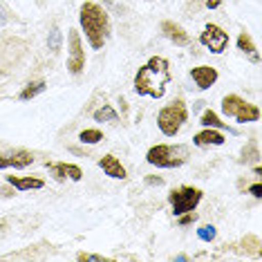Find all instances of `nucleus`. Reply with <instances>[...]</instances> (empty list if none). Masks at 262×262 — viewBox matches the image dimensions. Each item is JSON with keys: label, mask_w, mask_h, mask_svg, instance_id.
Listing matches in <instances>:
<instances>
[{"label": "nucleus", "mask_w": 262, "mask_h": 262, "mask_svg": "<svg viewBox=\"0 0 262 262\" xmlns=\"http://www.w3.org/2000/svg\"><path fill=\"white\" fill-rule=\"evenodd\" d=\"M45 166H47V170L54 175V180H58V182L68 180V164H50L47 162Z\"/></svg>", "instance_id": "nucleus-21"}, {"label": "nucleus", "mask_w": 262, "mask_h": 262, "mask_svg": "<svg viewBox=\"0 0 262 262\" xmlns=\"http://www.w3.org/2000/svg\"><path fill=\"white\" fill-rule=\"evenodd\" d=\"M45 88H47V83H45V81H32V83H27V85L20 90L18 99H20V101H29V99L38 97V94H43V92H45Z\"/></svg>", "instance_id": "nucleus-14"}, {"label": "nucleus", "mask_w": 262, "mask_h": 262, "mask_svg": "<svg viewBox=\"0 0 262 262\" xmlns=\"http://www.w3.org/2000/svg\"><path fill=\"white\" fill-rule=\"evenodd\" d=\"M170 81V65L164 56H152L146 65H141L135 74V92L139 97L162 99L166 85Z\"/></svg>", "instance_id": "nucleus-1"}, {"label": "nucleus", "mask_w": 262, "mask_h": 262, "mask_svg": "<svg viewBox=\"0 0 262 262\" xmlns=\"http://www.w3.org/2000/svg\"><path fill=\"white\" fill-rule=\"evenodd\" d=\"M190 150L184 144H157L146 152V162L157 168H180L188 162Z\"/></svg>", "instance_id": "nucleus-3"}, {"label": "nucleus", "mask_w": 262, "mask_h": 262, "mask_svg": "<svg viewBox=\"0 0 262 262\" xmlns=\"http://www.w3.org/2000/svg\"><path fill=\"white\" fill-rule=\"evenodd\" d=\"M200 123L204 128H217V130H229V123H224V121H220V117L215 115L213 110H204L202 112V117H200Z\"/></svg>", "instance_id": "nucleus-15"}, {"label": "nucleus", "mask_w": 262, "mask_h": 262, "mask_svg": "<svg viewBox=\"0 0 262 262\" xmlns=\"http://www.w3.org/2000/svg\"><path fill=\"white\" fill-rule=\"evenodd\" d=\"M258 157H260L258 148H255V146L251 144L249 148H244V150H242V159H240V162H242V164H244V162H255Z\"/></svg>", "instance_id": "nucleus-25"}, {"label": "nucleus", "mask_w": 262, "mask_h": 262, "mask_svg": "<svg viewBox=\"0 0 262 262\" xmlns=\"http://www.w3.org/2000/svg\"><path fill=\"white\" fill-rule=\"evenodd\" d=\"M204 5L208 9H220L222 7V0H204Z\"/></svg>", "instance_id": "nucleus-29"}, {"label": "nucleus", "mask_w": 262, "mask_h": 262, "mask_svg": "<svg viewBox=\"0 0 262 262\" xmlns=\"http://www.w3.org/2000/svg\"><path fill=\"white\" fill-rule=\"evenodd\" d=\"M79 262H112V258H105V255H94V253H79L76 255Z\"/></svg>", "instance_id": "nucleus-24"}, {"label": "nucleus", "mask_w": 262, "mask_h": 262, "mask_svg": "<svg viewBox=\"0 0 262 262\" xmlns=\"http://www.w3.org/2000/svg\"><path fill=\"white\" fill-rule=\"evenodd\" d=\"M92 117H94V121H117L119 115H117V110L112 108V105H101L99 110H94L92 112Z\"/></svg>", "instance_id": "nucleus-18"}, {"label": "nucleus", "mask_w": 262, "mask_h": 262, "mask_svg": "<svg viewBox=\"0 0 262 262\" xmlns=\"http://www.w3.org/2000/svg\"><path fill=\"white\" fill-rule=\"evenodd\" d=\"M47 43H50V52H52V54H56V52L61 50V32H58L56 27H52V32H50V38H47Z\"/></svg>", "instance_id": "nucleus-22"}, {"label": "nucleus", "mask_w": 262, "mask_h": 262, "mask_svg": "<svg viewBox=\"0 0 262 262\" xmlns=\"http://www.w3.org/2000/svg\"><path fill=\"white\" fill-rule=\"evenodd\" d=\"M242 244V251H247V253H258L262 255V244H260V237L258 235H247L244 240L240 242Z\"/></svg>", "instance_id": "nucleus-20"}, {"label": "nucleus", "mask_w": 262, "mask_h": 262, "mask_svg": "<svg viewBox=\"0 0 262 262\" xmlns=\"http://www.w3.org/2000/svg\"><path fill=\"white\" fill-rule=\"evenodd\" d=\"M215 235H217V231H215V226H202V229H198V237L200 240H204V242H211V240H215Z\"/></svg>", "instance_id": "nucleus-23"}, {"label": "nucleus", "mask_w": 262, "mask_h": 262, "mask_svg": "<svg viewBox=\"0 0 262 262\" xmlns=\"http://www.w3.org/2000/svg\"><path fill=\"white\" fill-rule=\"evenodd\" d=\"M79 139L83 141V144H99V141H103V133H101L99 128H85V130H81V135H79Z\"/></svg>", "instance_id": "nucleus-19"}, {"label": "nucleus", "mask_w": 262, "mask_h": 262, "mask_svg": "<svg viewBox=\"0 0 262 262\" xmlns=\"http://www.w3.org/2000/svg\"><path fill=\"white\" fill-rule=\"evenodd\" d=\"M237 50L244 52V54H251L253 61H258V54H255V43H253V38L249 36L247 32H242L240 36H237Z\"/></svg>", "instance_id": "nucleus-17"}, {"label": "nucleus", "mask_w": 262, "mask_h": 262, "mask_svg": "<svg viewBox=\"0 0 262 262\" xmlns=\"http://www.w3.org/2000/svg\"><path fill=\"white\" fill-rule=\"evenodd\" d=\"M99 166H101V170H103L105 175L112 177V180H126V177H128L123 164L119 162L115 155H103V157L99 159Z\"/></svg>", "instance_id": "nucleus-11"}, {"label": "nucleus", "mask_w": 262, "mask_h": 262, "mask_svg": "<svg viewBox=\"0 0 262 262\" xmlns=\"http://www.w3.org/2000/svg\"><path fill=\"white\" fill-rule=\"evenodd\" d=\"M3 168H9V157L0 155V170H3Z\"/></svg>", "instance_id": "nucleus-30"}, {"label": "nucleus", "mask_w": 262, "mask_h": 262, "mask_svg": "<svg viewBox=\"0 0 262 262\" xmlns=\"http://www.w3.org/2000/svg\"><path fill=\"white\" fill-rule=\"evenodd\" d=\"M9 18H11V11H9V7H7V5H5L3 0H0V27H3L5 23L9 20Z\"/></svg>", "instance_id": "nucleus-26"}, {"label": "nucleus", "mask_w": 262, "mask_h": 262, "mask_svg": "<svg viewBox=\"0 0 262 262\" xmlns=\"http://www.w3.org/2000/svg\"><path fill=\"white\" fill-rule=\"evenodd\" d=\"M68 45H70V54H68V72L79 76L85 70V52H83L81 43V34L76 29H70L68 34Z\"/></svg>", "instance_id": "nucleus-7"}, {"label": "nucleus", "mask_w": 262, "mask_h": 262, "mask_svg": "<svg viewBox=\"0 0 262 262\" xmlns=\"http://www.w3.org/2000/svg\"><path fill=\"white\" fill-rule=\"evenodd\" d=\"M224 135L222 130L217 128H204L202 133H198L193 137V144L200 146V148H206V146H224Z\"/></svg>", "instance_id": "nucleus-12"}, {"label": "nucleus", "mask_w": 262, "mask_h": 262, "mask_svg": "<svg viewBox=\"0 0 262 262\" xmlns=\"http://www.w3.org/2000/svg\"><path fill=\"white\" fill-rule=\"evenodd\" d=\"M188 121V108L182 99H175L166 108L159 110L157 115V126L166 137H175L182 130V126Z\"/></svg>", "instance_id": "nucleus-4"}, {"label": "nucleus", "mask_w": 262, "mask_h": 262, "mask_svg": "<svg viewBox=\"0 0 262 262\" xmlns=\"http://www.w3.org/2000/svg\"><path fill=\"white\" fill-rule=\"evenodd\" d=\"M81 29L85 32V38L92 50H103L105 40L110 36V18L108 11L97 3H83L79 11Z\"/></svg>", "instance_id": "nucleus-2"}, {"label": "nucleus", "mask_w": 262, "mask_h": 262, "mask_svg": "<svg viewBox=\"0 0 262 262\" xmlns=\"http://www.w3.org/2000/svg\"><path fill=\"white\" fill-rule=\"evenodd\" d=\"M249 193H251L253 198H258V200H260V198H262V184H260V182H255L253 186H249Z\"/></svg>", "instance_id": "nucleus-27"}, {"label": "nucleus", "mask_w": 262, "mask_h": 262, "mask_svg": "<svg viewBox=\"0 0 262 262\" xmlns=\"http://www.w3.org/2000/svg\"><path fill=\"white\" fill-rule=\"evenodd\" d=\"M7 184H11L16 190H38L45 186V182L38 180V177H16V175H7Z\"/></svg>", "instance_id": "nucleus-13"}, {"label": "nucleus", "mask_w": 262, "mask_h": 262, "mask_svg": "<svg viewBox=\"0 0 262 262\" xmlns=\"http://www.w3.org/2000/svg\"><path fill=\"white\" fill-rule=\"evenodd\" d=\"M162 32H164V36L168 38V40H172L177 47H188L190 45L188 32L182 25H177L175 20H164L162 23Z\"/></svg>", "instance_id": "nucleus-10"}, {"label": "nucleus", "mask_w": 262, "mask_h": 262, "mask_svg": "<svg viewBox=\"0 0 262 262\" xmlns=\"http://www.w3.org/2000/svg\"><path fill=\"white\" fill-rule=\"evenodd\" d=\"M200 43L204 45L211 54H222L226 47H229V34H226L222 27L208 23L204 27V32L200 34Z\"/></svg>", "instance_id": "nucleus-8"}, {"label": "nucleus", "mask_w": 262, "mask_h": 262, "mask_svg": "<svg viewBox=\"0 0 262 262\" xmlns=\"http://www.w3.org/2000/svg\"><path fill=\"white\" fill-rule=\"evenodd\" d=\"M32 162H34V155L29 150H14L9 155V166H14V168H27Z\"/></svg>", "instance_id": "nucleus-16"}, {"label": "nucleus", "mask_w": 262, "mask_h": 262, "mask_svg": "<svg viewBox=\"0 0 262 262\" xmlns=\"http://www.w3.org/2000/svg\"><path fill=\"white\" fill-rule=\"evenodd\" d=\"M146 184H148V186H162L164 180H162V177H155V175H150V177H146Z\"/></svg>", "instance_id": "nucleus-28"}, {"label": "nucleus", "mask_w": 262, "mask_h": 262, "mask_svg": "<svg viewBox=\"0 0 262 262\" xmlns=\"http://www.w3.org/2000/svg\"><path fill=\"white\" fill-rule=\"evenodd\" d=\"M222 112L226 117H233L235 121L240 123H253L260 119V108L249 101H244L237 94H229V97L222 99Z\"/></svg>", "instance_id": "nucleus-5"}, {"label": "nucleus", "mask_w": 262, "mask_h": 262, "mask_svg": "<svg viewBox=\"0 0 262 262\" xmlns=\"http://www.w3.org/2000/svg\"><path fill=\"white\" fill-rule=\"evenodd\" d=\"M190 76H193L195 85H198L200 90H208V88L215 85V81H217V70L211 68V65H198V68L190 70Z\"/></svg>", "instance_id": "nucleus-9"}, {"label": "nucleus", "mask_w": 262, "mask_h": 262, "mask_svg": "<svg viewBox=\"0 0 262 262\" xmlns=\"http://www.w3.org/2000/svg\"><path fill=\"white\" fill-rule=\"evenodd\" d=\"M202 190L195 186H180V188H172L168 193V202L172 206V213L175 215H182V213L195 211L198 204L202 202Z\"/></svg>", "instance_id": "nucleus-6"}]
</instances>
